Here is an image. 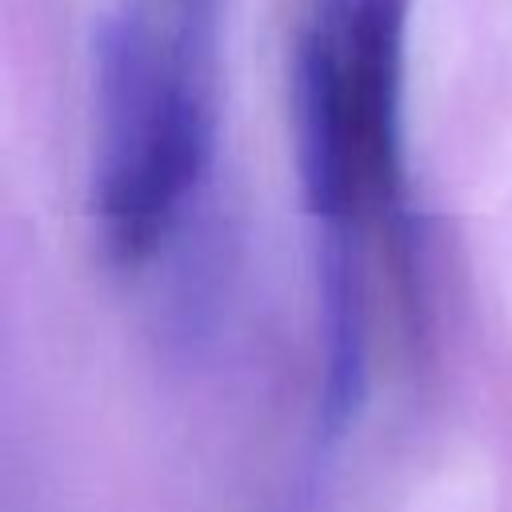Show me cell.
<instances>
[{"label":"cell","instance_id":"2","mask_svg":"<svg viewBox=\"0 0 512 512\" xmlns=\"http://www.w3.org/2000/svg\"><path fill=\"white\" fill-rule=\"evenodd\" d=\"M224 0H116L92 56L216 100V44Z\"/></svg>","mask_w":512,"mask_h":512},{"label":"cell","instance_id":"1","mask_svg":"<svg viewBox=\"0 0 512 512\" xmlns=\"http://www.w3.org/2000/svg\"><path fill=\"white\" fill-rule=\"evenodd\" d=\"M412 0H308L292 48V140L324 244L360 248L404 212Z\"/></svg>","mask_w":512,"mask_h":512}]
</instances>
